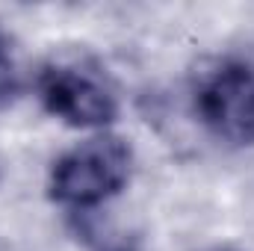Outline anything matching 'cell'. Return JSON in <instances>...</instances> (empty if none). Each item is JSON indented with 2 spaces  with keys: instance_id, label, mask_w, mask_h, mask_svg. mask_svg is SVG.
I'll use <instances>...</instances> for the list:
<instances>
[{
  "instance_id": "1",
  "label": "cell",
  "mask_w": 254,
  "mask_h": 251,
  "mask_svg": "<svg viewBox=\"0 0 254 251\" xmlns=\"http://www.w3.org/2000/svg\"><path fill=\"white\" fill-rule=\"evenodd\" d=\"M130 151L116 136H95L63 154L51 175V192L68 207H95L125 187Z\"/></svg>"
},
{
  "instance_id": "2",
  "label": "cell",
  "mask_w": 254,
  "mask_h": 251,
  "mask_svg": "<svg viewBox=\"0 0 254 251\" xmlns=\"http://www.w3.org/2000/svg\"><path fill=\"white\" fill-rule=\"evenodd\" d=\"M195 107L216 136L254 145V60L222 63L201 83Z\"/></svg>"
},
{
  "instance_id": "3",
  "label": "cell",
  "mask_w": 254,
  "mask_h": 251,
  "mask_svg": "<svg viewBox=\"0 0 254 251\" xmlns=\"http://www.w3.org/2000/svg\"><path fill=\"white\" fill-rule=\"evenodd\" d=\"M45 107L77 127H104L116 119L113 92L89 71L71 65H51L39 80Z\"/></svg>"
},
{
  "instance_id": "4",
  "label": "cell",
  "mask_w": 254,
  "mask_h": 251,
  "mask_svg": "<svg viewBox=\"0 0 254 251\" xmlns=\"http://www.w3.org/2000/svg\"><path fill=\"white\" fill-rule=\"evenodd\" d=\"M18 89V71L12 60V48L6 42V36L0 33V104H6Z\"/></svg>"
}]
</instances>
